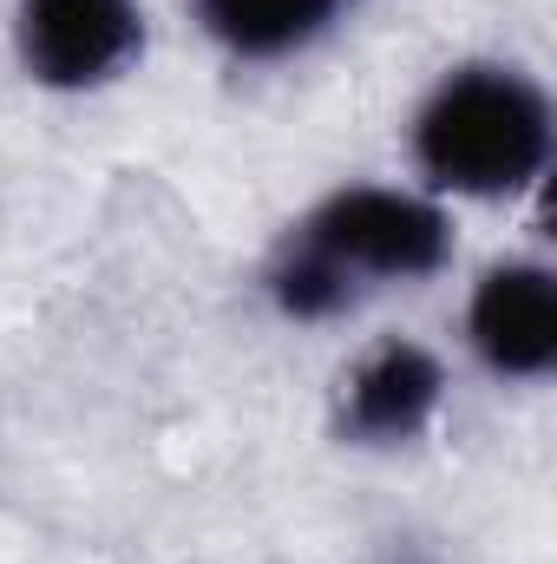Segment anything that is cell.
<instances>
[{
  "label": "cell",
  "instance_id": "1",
  "mask_svg": "<svg viewBox=\"0 0 557 564\" xmlns=\"http://www.w3.org/2000/svg\"><path fill=\"white\" fill-rule=\"evenodd\" d=\"M545 151H551V112L538 86L499 66H472L446 79L439 99L419 112V164L472 197L518 191L525 177H538Z\"/></svg>",
  "mask_w": 557,
  "mask_h": 564
},
{
  "label": "cell",
  "instance_id": "2",
  "mask_svg": "<svg viewBox=\"0 0 557 564\" xmlns=\"http://www.w3.org/2000/svg\"><path fill=\"white\" fill-rule=\"evenodd\" d=\"M302 257H315L348 289L354 276H426L446 257V224L439 210H426L401 191H348L308 224Z\"/></svg>",
  "mask_w": 557,
  "mask_h": 564
},
{
  "label": "cell",
  "instance_id": "3",
  "mask_svg": "<svg viewBox=\"0 0 557 564\" xmlns=\"http://www.w3.org/2000/svg\"><path fill=\"white\" fill-rule=\"evenodd\" d=\"M20 46L46 86H99L139 53V7L132 0H26Z\"/></svg>",
  "mask_w": 557,
  "mask_h": 564
},
{
  "label": "cell",
  "instance_id": "4",
  "mask_svg": "<svg viewBox=\"0 0 557 564\" xmlns=\"http://www.w3.org/2000/svg\"><path fill=\"white\" fill-rule=\"evenodd\" d=\"M472 341L499 375H545L557 361V289L545 270H492L472 295Z\"/></svg>",
  "mask_w": 557,
  "mask_h": 564
},
{
  "label": "cell",
  "instance_id": "5",
  "mask_svg": "<svg viewBox=\"0 0 557 564\" xmlns=\"http://www.w3.org/2000/svg\"><path fill=\"white\" fill-rule=\"evenodd\" d=\"M439 401V368L419 348H381L348 381V433L361 440H407Z\"/></svg>",
  "mask_w": 557,
  "mask_h": 564
},
{
  "label": "cell",
  "instance_id": "6",
  "mask_svg": "<svg viewBox=\"0 0 557 564\" xmlns=\"http://www.w3.org/2000/svg\"><path fill=\"white\" fill-rule=\"evenodd\" d=\"M328 7L335 0H204V20L237 53H288L328 20Z\"/></svg>",
  "mask_w": 557,
  "mask_h": 564
}]
</instances>
